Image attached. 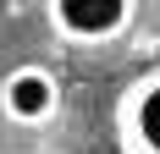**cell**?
Instances as JSON below:
<instances>
[{
	"label": "cell",
	"instance_id": "1",
	"mask_svg": "<svg viewBox=\"0 0 160 154\" xmlns=\"http://www.w3.org/2000/svg\"><path fill=\"white\" fill-rule=\"evenodd\" d=\"M132 6L138 0H44L50 28L66 44H111V39H122L132 22Z\"/></svg>",
	"mask_w": 160,
	"mask_h": 154
},
{
	"label": "cell",
	"instance_id": "2",
	"mask_svg": "<svg viewBox=\"0 0 160 154\" xmlns=\"http://www.w3.org/2000/svg\"><path fill=\"white\" fill-rule=\"evenodd\" d=\"M116 143L122 154H160V66L132 77L116 99Z\"/></svg>",
	"mask_w": 160,
	"mask_h": 154
},
{
	"label": "cell",
	"instance_id": "3",
	"mask_svg": "<svg viewBox=\"0 0 160 154\" xmlns=\"http://www.w3.org/2000/svg\"><path fill=\"white\" fill-rule=\"evenodd\" d=\"M61 110V83L44 66H11L0 77V116L11 127H44Z\"/></svg>",
	"mask_w": 160,
	"mask_h": 154
}]
</instances>
